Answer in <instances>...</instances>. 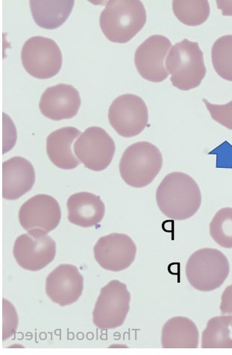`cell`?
I'll return each mask as SVG.
<instances>
[{
	"label": "cell",
	"mask_w": 232,
	"mask_h": 355,
	"mask_svg": "<svg viewBox=\"0 0 232 355\" xmlns=\"http://www.w3.org/2000/svg\"><path fill=\"white\" fill-rule=\"evenodd\" d=\"M109 120L113 129L121 136H137L148 126V108L140 96L123 94L116 98L111 105Z\"/></svg>",
	"instance_id": "ba28073f"
},
{
	"label": "cell",
	"mask_w": 232,
	"mask_h": 355,
	"mask_svg": "<svg viewBox=\"0 0 232 355\" xmlns=\"http://www.w3.org/2000/svg\"><path fill=\"white\" fill-rule=\"evenodd\" d=\"M18 218L26 231L48 234L55 230L61 222V207L51 196L36 195L21 206Z\"/></svg>",
	"instance_id": "7c38bea8"
},
{
	"label": "cell",
	"mask_w": 232,
	"mask_h": 355,
	"mask_svg": "<svg viewBox=\"0 0 232 355\" xmlns=\"http://www.w3.org/2000/svg\"><path fill=\"white\" fill-rule=\"evenodd\" d=\"M172 11L183 24L197 26L207 21L211 8L207 0H175L172 2Z\"/></svg>",
	"instance_id": "7402d4cb"
},
{
	"label": "cell",
	"mask_w": 232,
	"mask_h": 355,
	"mask_svg": "<svg viewBox=\"0 0 232 355\" xmlns=\"http://www.w3.org/2000/svg\"><path fill=\"white\" fill-rule=\"evenodd\" d=\"M210 234L222 248L232 249V208L217 212L210 223Z\"/></svg>",
	"instance_id": "cb8c5ba5"
},
{
	"label": "cell",
	"mask_w": 232,
	"mask_h": 355,
	"mask_svg": "<svg viewBox=\"0 0 232 355\" xmlns=\"http://www.w3.org/2000/svg\"><path fill=\"white\" fill-rule=\"evenodd\" d=\"M186 272L193 288L210 292L224 284L229 275L230 266L224 253L216 249L206 248L190 255Z\"/></svg>",
	"instance_id": "5b68a950"
},
{
	"label": "cell",
	"mask_w": 232,
	"mask_h": 355,
	"mask_svg": "<svg viewBox=\"0 0 232 355\" xmlns=\"http://www.w3.org/2000/svg\"><path fill=\"white\" fill-rule=\"evenodd\" d=\"M73 150L86 168L100 172L111 164L116 146L111 136L102 128L92 126L75 142Z\"/></svg>",
	"instance_id": "9c48e42d"
},
{
	"label": "cell",
	"mask_w": 232,
	"mask_h": 355,
	"mask_svg": "<svg viewBox=\"0 0 232 355\" xmlns=\"http://www.w3.org/2000/svg\"><path fill=\"white\" fill-rule=\"evenodd\" d=\"M83 289V276L74 265L61 264L57 266L46 279L47 297L62 307L78 301Z\"/></svg>",
	"instance_id": "5bb4252c"
},
{
	"label": "cell",
	"mask_w": 232,
	"mask_h": 355,
	"mask_svg": "<svg viewBox=\"0 0 232 355\" xmlns=\"http://www.w3.org/2000/svg\"><path fill=\"white\" fill-rule=\"evenodd\" d=\"M18 325V317L14 305L3 300V341L10 338L15 334Z\"/></svg>",
	"instance_id": "484cf974"
},
{
	"label": "cell",
	"mask_w": 232,
	"mask_h": 355,
	"mask_svg": "<svg viewBox=\"0 0 232 355\" xmlns=\"http://www.w3.org/2000/svg\"><path fill=\"white\" fill-rule=\"evenodd\" d=\"M35 182L33 164L22 157L3 163V198L17 200L30 191Z\"/></svg>",
	"instance_id": "2e32d148"
},
{
	"label": "cell",
	"mask_w": 232,
	"mask_h": 355,
	"mask_svg": "<svg viewBox=\"0 0 232 355\" xmlns=\"http://www.w3.org/2000/svg\"><path fill=\"white\" fill-rule=\"evenodd\" d=\"M13 254L17 263L23 269L39 271L55 259L56 243L43 232H28L16 239Z\"/></svg>",
	"instance_id": "30bf717a"
},
{
	"label": "cell",
	"mask_w": 232,
	"mask_h": 355,
	"mask_svg": "<svg viewBox=\"0 0 232 355\" xmlns=\"http://www.w3.org/2000/svg\"><path fill=\"white\" fill-rule=\"evenodd\" d=\"M146 9L139 0H111L100 17L102 32L113 43L132 40L147 22Z\"/></svg>",
	"instance_id": "7a4b0ae2"
},
{
	"label": "cell",
	"mask_w": 232,
	"mask_h": 355,
	"mask_svg": "<svg viewBox=\"0 0 232 355\" xmlns=\"http://www.w3.org/2000/svg\"><path fill=\"white\" fill-rule=\"evenodd\" d=\"M220 311L222 315H230L231 318V325L232 327V284L228 286L222 295Z\"/></svg>",
	"instance_id": "4316f807"
},
{
	"label": "cell",
	"mask_w": 232,
	"mask_h": 355,
	"mask_svg": "<svg viewBox=\"0 0 232 355\" xmlns=\"http://www.w3.org/2000/svg\"><path fill=\"white\" fill-rule=\"evenodd\" d=\"M166 66L172 85L184 92L199 87L207 72L199 44L188 39L172 46Z\"/></svg>",
	"instance_id": "3957f363"
},
{
	"label": "cell",
	"mask_w": 232,
	"mask_h": 355,
	"mask_svg": "<svg viewBox=\"0 0 232 355\" xmlns=\"http://www.w3.org/2000/svg\"><path fill=\"white\" fill-rule=\"evenodd\" d=\"M93 253L101 268L118 272L132 264L136 257L137 246L127 234L113 233L98 240Z\"/></svg>",
	"instance_id": "8fae6325"
},
{
	"label": "cell",
	"mask_w": 232,
	"mask_h": 355,
	"mask_svg": "<svg viewBox=\"0 0 232 355\" xmlns=\"http://www.w3.org/2000/svg\"><path fill=\"white\" fill-rule=\"evenodd\" d=\"M66 206L69 222L82 228L98 225L105 214V205L100 197L89 192L73 194Z\"/></svg>",
	"instance_id": "e0dca14e"
},
{
	"label": "cell",
	"mask_w": 232,
	"mask_h": 355,
	"mask_svg": "<svg viewBox=\"0 0 232 355\" xmlns=\"http://www.w3.org/2000/svg\"><path fill=\"white\" fill-rule=\"evenodd\" d=\"M170 48V39L161 35L150 37L138 47L134 54V64L144 80L152 83L167 80L169 73L164 60Z\"/></svg>",
	"instance_id": "4fadbf2b"
},
{
	"label": "cell",
	"mask_w": 232,
	"mask_h": 355,
	"mask_svg": "<svg viewBox=\"0 0 232 355\" xmlns=\"http://www.w3.org/2000/svg\"><path fill=\"white\" fill-rule=\"evenodd\" d=\"M21 60L28 74L38 80H47L60 73L63 57L60 46L52 39L35 36L24 44Z\"/></svg>",
	"instance_id": "52a82bcc"
},
{
	"label": "cell",
	"mask_w": 232,
	"mask_h": 355,
	"mask_svg": "<svg viewBox=\"0 0 232 355\" xmlns=\"http://www.w3.org/2000/svg\"><path fill=\"white\" fill-rule=\"evenodd\" d=\"M73 0H31V12L38 26L55 29L62 26L71 14Z\"/></svg>",
	"instance_id": "ffe728a7"
},
{
	"label": "cell",
	"mask_w": 232,
	"mask_h": 355,
	"mask_svg": "<svg viewBox=\"0 0 232 355\" xmlns=\"http://www.w3.org/2000/svg\"><path fill=\"white\" fill-rule=\"evenodd\" d=\"M131 294L127 284L111 281L101 291L93 311V322L101 330L121 327L130 310Z\"/></svg>",
	"instance_id": "8992f818"
},
{
	"label": "cell",
	"mask_w": 232,
	"mask_h": 355,
	"mask_svg": "<svg viewBox=\"0 0 232 355\" xmlns=\"http://www.w3.org/2000/svg\"><path fill=\"white\" fill-rule=\"evenodd\" d=\"M212 119L232 130V101L225 105L211 104L203 98Z\"/></svg>",
	"instance_id": "d4e9b609"
},
{
	"label": "cell",
	"mask_w": 232,
	"mask_h": 355,
	"mask_svg": "<svg viewBox=\"0 0 232 355\" xmlns=\"http://www.w3.org/2000/svg\"><path fill=\"white\" fill-rule=\"evenodd\" d=\"M217 8L221 10L222 15L232 16V1H217Z\"/></svg>",
	"instance_id": "83f0119b"
},
{
	"label": "cell",
	"mask_w": 232,
	"mask_h": 355,
	"mask_svg": "<svg viewBox=\"0 0 232 355\" xmlns=\"http://www.w3.org/2000/svg\"><path fill=\"white\" fill-rule=\"evenodd\" d=\"M81 103L80 93L73 86L60 84L46 89L39 108L44 116L60 121L73 118L78 114Z\"/></svg>",
	"instance_id": "9a60e30c"
},
{
	"label": "cell",
	"mask_w": 232,
	"mask_h": 355,
	"mask_svg": "<svg viewBox=\"0 0 232 355\" xmlns=\"http://www.w3.org/2000/svg\"><path fill=\"white\" fill-rule=\"evenodd\" d=\"M157 202L159 209L167 218L186 220L199 211L202 204L201 191L190 175L173 172L164 177L159 184Z\"/></svg>",
	"instance_id": "6da1fadb"
},
{
	"label": "cell",
	"mask_w": 232,
	"mask_h": 355,
	"mask_svg": "<svg viewBox=\"0 0 232 355\" xmlns=\"http://www.w3.org/2000/svg\"><path fill=\"white\" fill-rule=\"evenodd\" d=\"M163 166L159 148L148 141L135 143L123 154L119 165L123 180L135 189L151 184Z\"/></svg>",
	"instance_id": "277c9868"
},
{
	"label": "cell",
	"mask_w": 232,
	"mask_h": 355,
	"mask_svg": "<svg viewBox=\"0 0 232 355\" xmlns=\"http://www.w3.org/2000/svg\"><path fill=\"white\" fill-rule=\"evenodd\" d=\"M199 340L196 324L187 318H171L163 327L161 344L163 349H197Z\"/></svg>",
	"instance_id": "d6986e66"
},
{
	"label": "cell",
	"mask_w": 232,
	"mask_h": 355,
	"mask_svg": "<svg viewBox=\"0 0 232 355\" xmlns=\"http://www.w3.org/2000/svg\"><path fill=\"white\" fill-rule=\"evenodd\" d=\"M211 60L216 73L232 82V35L217 39L211 49Z\"/></svg>",
	"instance_id": "603a6c76"
},
{
	"label": "cell",
	"mask_w": 232,
	"mask_h": 355,
	"mask_svg": "<svg viewBox=\"0 0 232 355\" xmlns=\"http://www.w3.org/2000/svg\"><path fill=\"white\" fill-rule=\"evenodd\" d=\"M230 315H220L211 318L202 334V349H232L230 338Z\"/></svg>",
	"instance_id": "44dd1931"
},
{
	"label": "cell",
	"mask_w": 232,
	"mask_h": 355,
	"mask_svg": "<svg viewBox=\"0 0 232 355\" xmlns=\"http://www.w3.org/2000/svg\"><path fill=\"white\" fill-rule=\"evenodd\" d=\"M81 132L75 127H64L52 132L46 139V153L51 162L62 170H73L80 161L73 152L72 146Z\"/></svg>",
	"instance_id": "ac0fdd59"
}]
</instances>
